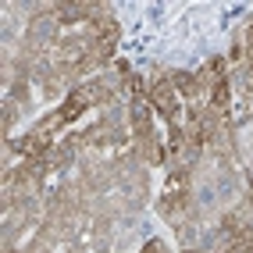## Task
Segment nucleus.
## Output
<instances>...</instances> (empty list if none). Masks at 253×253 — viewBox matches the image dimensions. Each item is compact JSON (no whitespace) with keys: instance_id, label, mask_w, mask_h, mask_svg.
I'll return each instance as SVG.
<instances>
[{"instance_id":"f257e3e1","label":"nucleus","mask_w":253,"mask_h":253,"mask_svg":"<svg viewBox=\"0 0 253 253\" xmlns=\"http://www.w3.org/2000/svg\"><path fill=\"white\" fill-rule=\"evenodd\" d=\"M150 104H154V111L161 114V118H171L178 114V96H175V82H168V79H161L157 86H154V93H150Z\"/></svg>"},{"instance_id":"f03ea898","label":"nucleus","mask_w":253,"mask_h":253,"mask_svg":"<svg viewBox=\"0 0 253 253\" xmlns=\"http://www.w3.org/2000/svg\"><path fill=\"white\" fill-rule=\"evenodd\" d=\"M185 171H175L171 178H168V185H164V211L171 214V211H178L182 204H185Z\"/></svg>"},{"instance_id":"7ed1b4c3","label":"nucleus","mask_w":253,"mask_h":253,"mask_svg":"<svg viewBox=\"0 0 253 253\" xmlns=\"http://www.w3.org/2000/svg\"><path fill=\"white\" fill-rule=\"evenodd\" d=\"M150 111H154V107H150V100H146L143 93L132 96V125H136V128L143 132V136L150 132Z\"/></svg>"},{"instance_id":"20e7f679","label":"nucleus","mask_w":253,"mask_h":253,"mask_svg":"<svg viewBox=\"0 0 253 253\" xmlns=\"http://www.w3.org/2000/svg\"><path fill=\"white\" fill-rule=\"evenodd\" d=\"M175 89L196 96L200 89H204V82H200V75H193V72H178V75H175Z\"/></svg>"},{"instance_id":"39448f33","label":"nucleus","mask_w":253,"mask_h":253,"mask_svg":"<svg viewBox=\"0 0 253 253\" xmlns=\"http://www.w3.org/2000/svg\"><path fill=\"white\" fill-rule=\"evenodd\" d=\"M228 96H232V93H228V82H225V79H217L214 86H211V107L221 114V111L228 107Z\"/></svg>"},{"instance_id":"423d86ee","label":"nucleus","mask_w":253,"mask_h":253,"mask_svg":"<svg viewBox=\"0 0 253 253\" xmlns=\"http://www.w3.org/2000/svg\"><path fill=\"white\" fill-rule=\"evenodd\" d=\"M89 104H86V96H82L79 89L68 96V100H64V107H61V118H64V122H72V118H79V111H86Z\"/></svg>"},{"instance_id":"0eeeda50","label":"nucleus","mask_w":253,"mask_h":253,"mask_svg":"<svg viewBox=\"0 0 253 253\" xmlns=\"http://www.w3.org/2000/svg\"><path fill=\"white\" fill-rule=\"evenodd\" d=\"M143 253H164V243H161V239H150V243L143 246Z\"/></svg>"},{"instance_id":"6e6552de","label":"nucleus","mask_w":253,"mask_h":253,"mask_svg":"<svg viewBox=\"0 0 253 253\" xmlns=\"http://www.w3.org/2000/svg\"><path fill=\"white\" fill-rule=\"evenodd\" d=\"M246 57H250V64H253V29H250V36H246Z\"/></svg>"}]
</instances>
